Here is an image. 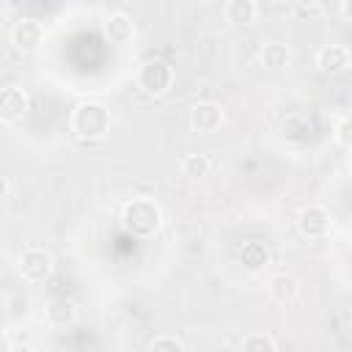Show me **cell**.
I'll use <instances>...</instances> for the list:
<instances>
[{
    "label": "cell",
    "mask_w": 352,
    "mask_h": 352,
    "mask_svg": "<svg viewBox=\"0 0 352 352\" xmlns=\"http://www.w3.org/2000/svg\"><path fill=\"white\" fill-rule=\"evenodd\" d=\"M52 256L44 248H25L19 253V275L28 283H44L52 275Z\"/></svg>",
    "instance_id": "277c9868"
},
{
    "label": "cell",
    "mask_w": 352,
    "mask_h": 352,
    "mask_svg": "<svg viewBox=\"0 0 352 352\" xmlns=\"http://www.w3.org/2000/svg\"><path fill=\"white\" fill-rule=\"evenodd\" d=\"M316 69L322 74H341L349 69V50L344 44H324L316 52Z\"/></svg>",
    "instance_id": "9c48e42d"
},
{
    "label": "cell",
    "mask_w": 352,
    "mask_h": 352,
    "mask_svg": "<svg viewBox=\"0 0 352 352\" xmlns=\"http://www.w3.org/2000/svg\"><path fill=\"white\" fill-rule=\"evenodd\" d=\"M121 223L132 236L148 239L162 228V206L148 195H138V198L124 204Z\"/></svg>",
    "instance_id": "6da1fadb"
},
{
    "label": "cell",
    "mask_w": 352,
    "mask_h": 352,
    "mask_svg": "<svg viewBox=\"0 0 352 352\" xmlns=\"http://www.w3.org/2000/svg\"><path fill=\"white\" fill-rule=\"evenodd\" d=\"M104 33L113 44H126V41L135 38V22L126 11H113L104 22Z\"/></svg>",
    "instance_id": "30bf717a"
},
{
    "label": "cell",
    "mask_w": 352,
    "mask_h": 352,
    "mask_svg": "<svg viewBox=\"0 0 352 352\" xmlns=\"http://www.w3.org/2000/svg\"><path fill=\"white\" fill-rule=\"evenodd\" d=\"M44 41V28L38 19H19L11 30V44L19 52H36Z\"/></svg>",
    "instance_id": "ba28073f"
},
{
    "label": "cell",
    "mask_w": 352,
    "mask_h": 352,
    "mask_svg": "<svg viewBox=\"0 0 352 352\" xmlns=\"http://www.w3.org/2000/svg\"><path fill=\"white\" fill-rule=\"evenodd\" d=\"M316 6H319V11L324 16H336V14H344L346 0H316Z\"/></svg>",
    "instance_id": "44dd1931"
},
{
    "label": "cell",
    "mask_w": 352,
    "mask_h": 352,
    "mask_svg": "<svg viewBox=\"0 0 352 352\" xmlns=\"http://www.w3.org/2000/svg\"><path fill=\"white\" fill-rule=\"evenodd\" d=\"M239 346H242V349H250V352H253V349H261V352L270 349V352H275V349H278V341H275L272 336H267V333H250V336L242 338Z\"/></svg>",
    "instance_id": "ac0fdd59"
},
{
    "label": "cell",
    "mask_w": 352,
    "mask_h": 352,
    "mask_svg": "<svg viewBox=\"0 0 352 352\" xmlns=\"http://www.w3.org/2000/svg\"><path fill=\"white\" fill-rule=\"evenodd\" d=\"M8 192H11V182H8V176H3V173H0V201H6V198H8Z\"/></svg>",
    "instance_id": "7402d4cb"
},
{
    "label": "cell",
    "mask_w": 352,
    "mask_h": 352,
    "mask_svg": "<svg viewBox=\"0 0 352 352\" xmlns=\"http://www.w3.org/2000/svg\"><path fill=\"white\" fill-rule=\"evenodd\" d=\"M270 294L278 302H292L300 294V283L292 275H272L270 278Z\"/></svg>",
    "instance_id": "9a60e30c"
},
{
    "label": "cell",
    "mask_w": 352,
    "mask_h": 352,
    "mask_svg": "<svg viewBox=\"0 0 352 352\" xmlns=\"http://www.w3.org/2000/svg\"><path fill=\"white\" fill-rule=\"evenodd\" d=\"M148 349L151 352H182V349H187V344L176 336H157L148 341Z\"/></svg>",
    "instance_id": "d6986e66"
},
{
    "label": "cell",
    "mask_w": 352,
    "mask_h": 352,
    "mask_svg": "<svg viewBox=\"0 0 352 352\" xmlns=\"http://www.w3.org/2000/svg\"><path fill=\"white\" fill-rule=\"evenodd\" d=\"M8 346H11V349H22V352H33V344H25V341H22V344H19V341H11Z\"/></svg>",
    "instance_id": "603a6c76"
},
{
    "label": "cell",
    "mask_w": 352,
    "mask_h": 352,
    "mask_svg": "<svg viewBox=\"0 0 352 352\" xmlns=\"http://www.w3.org/2000/svg\"><path fill=\"white\" fill-rule=\"evenodd\" d=\"M336 143L341 146V148H349V116H341L338 118V124H336Z\"/></svg>",
    "instance_id": "ffe728a7"
},
{
    "label": "cell",
    "mask_w": 352,
    "mask_h": 352,
    "mask_svg": "<svg viewBox=\"0 0 352 352\" xmlns=\"http://www.w3.org/2000/svg\"><path fill=\"white\" fill-rule=\"evenodd\" d=\"M239 264L248 270V272H261L270 267V250L264 242L258 239H250L239 248Z\"/></svg>",
    "instance_id": "8fae6325"
},
{
    "label": "cell",
    "mask_w": 352,
    "mask_h": 352,
    "mask_svg": "<svg viewBox=\"0 0 352 352\" xmlns=\"http://www.w3.org/2000/svg\"><path fill=\"white\" fill-rule=\"evenodd\" d=\"M209 168H212V162H209L206 154H184L182 162H179V170L187 179H201V176L209 173Z\"/></svg>",
    "instance_id": "2e32d148"
},
{
    "label": "cell",
    "mask_w": 352,
    "mask_h": 352,
    "mask_svg": "<svg viewBox=\"0 0 352 352\" xmlns=\"http://www.w3.org/2000/svg\"><path fill=\"white\" fill-rule=\"evenodd\" d=\"M135 80H138V88H140L146 96H165V94L173 88L176 74H173V66H170L168 60H162V58H148V60L140 63Z\"/></svg>",
    "instance_id": "3957f363"
},
{
    "label": "cell",
    "mask_w": 352,
    "mask_h": 352,
    "mask_svg": "<svg viewBox=\"0 0 352 352\" xmlns=\"http://www.w3.org/2000/svg\"><path fill=\"white\" fill-rule=\"evenodd\" d=\"M28 107H30V99H28L25 88H19V85H3L0 88V121L16 124L25 118Z\"/></svg>",
    "instance_id": "8992f818"
},
{
    "label": "cell",
    "mask_w": 352,
    "mask_h": 352,
    "mask_svg": "<svg viewBox=\"0 0 352 352\" xmlns=\"http://www.w3.org/2000/svg\"><path fill=\"white\" fill-rule=\"evenodd\" d=\"M258 60H261L264 69H270V72H280V69L289 66V60H292V50H289L283 41H267V44H261V50H258Z\"/></svg>",
    "instance_id": "7c38bea8"
},
{
    "label": "cell",
    "mask_w": 352,
    "mask_h": 352,
    "mask_svg": "<svg viewBox=\"0 0 352 352\" xmlns=\"http://www.w3.org/2000/svg\"><path fill=\"white\" fill-rule=\"evenodd\" d=\"M308 132H311V121H308L305 116H300V113H294V116H289V118L283 121V135H286V140L302 143V140L308 138Z\"/></svg>",
    "instance_id": "e0dca14e"
},
{
    "label": "cell",
    "mask_w": 352,
    "mask_h": 352,
    "mask_svg": "<svg viewBox=\"0 0 352 352\" xmlns=\"http://www.w3.org/2000/svg\"><path fill=\"white\" fill-rule=\"evenodd\" d=\"M226 121V113L217 102H195L190 107V126L192 132H201V135H209V132H217Z\"/></svg>",
    "instance_id": "52a82bcc"
},
{
    "label": "cell",
    "mask_w": 352,
    "mask_h": 352,
    "mask_svg": "<svg viewBox=\"0 0 352 352\" xmlns=\"http://www.w3.org/2000/svg\"><path fill=\"white\" fill-rule=\"evenodd\" d=\"M74 316H77V308H74V302L66 300V297L52 300V302L47 305V322H50L52 327H69V324L74 322Z\"/></svg>",
    "instance_id": "5bb4252c"
},
{
    "label": "cell",
    "mask_w": 352,
    "mask_h": 352,
    "mask_svg": "<svg viewBox=\"0 0 352 352\" xmlns=\"http://www.w3.org/2000/svg\"><path fill=\"white\" fill-rule=\"evenodd\" d=\"M297 228L308 239H324L330 234V212L319 204H308L297 214Z\"/></svg>",
    "instance_id": "5b68a950"
},
{
    "label": "cell",
    "mask_w": 352,
    "mask_h": 352,
    "mask_svg": "<svg viewBox=\"0 0 352 352\" xmlns=\"http://www.w3.org/2000/svg\"><path fill=\"white\" fill-rule=\"evenodd\" d=\"M223 14H226V19H228L231 25H253L258 8H256L253 0H228Z\"/></svg>",
    "instance_id": "4fadbf2b"
},
{
    "label": "cell",
    "mask_w": 352,
    "mask_h": 352,
    "mask_svg": "<svg viewBox=\"0 0 352 352\" xmlns=\"http://www.w3.org/2000/svg\"><path fill=\"white\" fill-rule=\"evenodd\" d=\"M110 126H113V116L102 102H80L72 110V132L80 140H88V143L104 140Z\"/></svg>",
    "instance_id": "7a4b0ae2"
}]
</instances>
